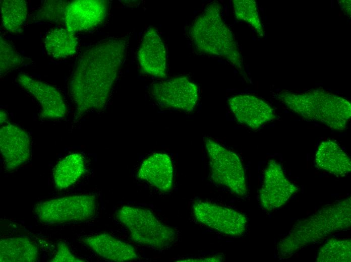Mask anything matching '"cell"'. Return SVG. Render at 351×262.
<instances>
[{
    "mask_svg": "<svg viewBox=\"0 0 351 262\" xmlns=\"http://www.w3.org/2000/svg\"><path fill=\"white\" fill-rule=\"evenodd\" d=\"M128 43L125 38L109 39L82 54L70 83L76 118L89 111L105 107L125 58Z\"/></svg>",
    "mask_w": 351,
    "mask_h": 262,
    "instance_id": "6da1fadb",
    "label": "cell"
},
{
    "mask_svg": "<svg viewBox=\"0 0 351 262\" xmlns=\"http://www.w3.org/2000/svg\"><path fill=\"white\" fill-rule=\"evenodd\" d=\"M350 198L322 208L301 220L278 243L279 257L287 258L305 245L317 242L331 233L350 226Z\"/></svg>",
    "mask_w": 351,
    "mask_h": 262,
    "instance_id": "7a4b0ae2",
    "label": "cell"
},
{
    "mask_svg": "<svg viewBox=\"0 0 351 262\" xmlns=\"http://www.w3.org/2000/svg\"><path fill=\"white\" fill-rule=\"evenodd\" d=\"M278 99L304 118L321 122L335 130L345 129L351 116L348 101L322 89L302 93L282 91Z\"/></svg>",
    "mask_w": 351,
    "mask_h": 262,
    "instance_id": "3957f363",
    "label": "cell"
},
{
    "mask_svg": "<svg viewBox=\"0 0 351 262\" xmlns=\"http://www.w3.org/2000/svg\"><path fill=\"white\" fill-rule=\"evenodd\" d=\"M221 9L217 2L208 4L193 21L189 34L199 51L223 57L241 71V54L232 32L222 19Z\"/></svg>",
    "mask_w": 351,
    "mask_h": 262,
    "instance_id": "277c9868",
    "label": "cell"
},
{
    "mask_svg": "<svg viewBox=\"0 0 351 262\" xmlns=\"http://www.w3.org/2000/svg\"><path fill=\"white\" fill-rule=\"evenodd\" d=\"M116 217L136 243L160 249L170 246L176 239L174 229L148 209L124 206L117 211Z\"/></svg>",
    "mask_w": 351,
    "mask_h": 262,
    "instance_id": "5b68a950",
    "label": "cell"
},
{
    "mask_svg": "<svg viewBox=\"0 0 351 262\" xmlns=\"http://www.w3.org/2000/svg\"><path fill=\"white\" fill-rule=\"evenodd\" d=\"M96 197L91 194H75L55 198L37 204L34 212L39 220L46 224L81 222L95 214Z\"/></svg>",
    "mask_w": 351,
    "mask_h": 262,
    "instance_id": "8992f818",
    "label": "cell"
},
{
    "mask_svg": "<svg viewBox=\"0 0 351 262\" xmlns=\"http://www.w3.org/2000/svg\"><path fill=\"white\" fill-rule=\"evenodd\" d=\"M204 140L213 180L238 195H245L247 187L239 157L210 138L206 137Z\"/></svg>",
    "mask_w": 351,
    "mask_h": 262,
    "instance_id": "52a82bcc",
    "label": "cell"
},
{
    "mask_svg": "<svg viewBox=\"0 0 351 262\" xmlns=\"http://www.w3.org/2000/svg\"><path fill=\"white\" fill-rule=\"evenodd\" d=\"M193 211L198 222L226 235L240 236L247 227L245 215L231 208L197 201L193 206Z\"/></svg>",
    "mask_w": 351,
    "mask_h": 262,
    "instance_id": "ba28073f",
    "label": "cell"
},
{
    "mask_svg": "<svg viewBox=\"0 0 351 262\" xmlns=\"http://www.w3.org/2000/svg\"><path fill=\"white\" fill-rule=\"evenodd\" d=\"M151 94L161 106L190 112L198 99L197 86L186 77H179L153 84Z\"/></svg>",
    "mask_w": 351,
    "mask_h": 262,
    "instance_id": "9c48e42d",
    "label": "cell"
},
{
    "mask_svg": "<svg viewBox=\"0 0 351 262\" xmlns=\"http://www.w3.org/2000/svg\"><path fill=\"white\" fill-rule=\"evenodd\" d=\"M298 190L296 185L285 176L279 163L269 161L264 171V180L260 191L262 207L267 211L284 205Z\"/></svg>",
    "mask_w": 351,
    "mask_h": 262,
    "instance_id": "30bf717a",
    "label": "cell"
},
{
    "mask_svg": "<svg viewBox=\"0 0 351 262\" xmlns=\"http://www.w3.org/2000/svg\"><path fill=\"white\" fill-rule=\"evenodd\" d=\"M107 3L103 0H79L69 3L64 21L73 33L87 31L101 24L106 17Z\"/></svg>",
    "mask_w": 351,
    "mask_h": 262,
    "instance_id": "8fae6325",
    "label": "cell"
},
{
    "mask_svg": "<svg viewBox=\"0 0 351 262\" xmlns=\"http://www.w3.org/2000/svg\"><path fill=\"white\" fill-rule=\"evenodd\" d=\"M17 81L39 102L41 118L54 119L65 116L67 106L62 95L55 87L24 73L18 76Z\"/></svg>",
    "mask_w": 351,
    "mask_h": 262,
    "instance_id": "7c38bea8",
    "label": "cell"
},
{
    "mask_svg": "<svg viewBox=\"0 0 351 262\" xmlns=\"http://www.w3.org/2000/svg\"><path fill=\"white\" fill-rule=\"evenodd\" d=\"M30 149V137L23 129L10 123L1 128L0 149L6 170H15L27 162Z\"/></svg>",
    "mask_w": 351,
    "mask_h": 262,
    "instance_id": "4fadbf2b",
    "label": "cell"
},
{
    "mask_svg": "<svg viewBox=\"0 0 351 262\" xmlns=\"http://www.w3.org/2000/svg\"><path fill=\"white\" fill-rule=\"evenodd\" d=\"M228 104L237 120L252 129H258L275 118L272 108L254 95L233 96L229 99Z\"/></svg>",
    "mask_w": 351,
    "mask_h": 262,
    "instance_id": "5bb4252c",
    "label": "cell"
},
{
    "mask_svg": "<svg viewBox=\"0 0 351 262\" xmlns=\"http://www.w3.org/2000/svg\"><path fill=\"white\" fill-rule=\"evenodd\" d=\"M137 57L143 73L158 78L166 77V49L155 29L150 28L145 33Z\"/></svg>",
    "mask_w": 351,
    "mask_h": 262,
    "instance_id": "9a60e30c",
    "label": "cell"
},
{
    "mask_svg": "<svg viewBox=\"0 0 351 262\" xmlns=\"http://www.w3.org/2000/svg\"><path fill=\"white\" fill-rule=\"evenodd\" d=\"M82 241L97 255L106 260L125 262L138 257L136 250L132 245L106 233L85 237Z\"/></svg>",
    "mask_w": 351,
    "mask_h": 262,
    "instance_id": "2e32d148",
    "label": "cell"
},
{
    "mask_svg": "<svg viewBox=\"0 0 351 262\" xmlns=\"http://www.w3.org/2000/svg\"><path fill=\"white\" fill-rule=\"evenodd\" d=\"M137 176L161 191H170L173 184V166L170 158L165 154H153L142 163Z\"/></svg>",
    "mask_w": 351,
    "mask_h": 262,
    "instance_id": "e0dca14e",
    "label": "cell"
},
{
    "mask_svg": "<svg viewBox=\"0 0 351 262\" xmlns=\"http://www.w3.org/2000/svg\"><path fill=\"white\" fill-rule=\"evenodd\" d=\"M317 167L335 176H344L351 170L348 155L335 142L326 140L319 145L315 155Z\"/></svg>",
    "mask_w": 351,
    "mask_h": 262,
    "instance_id": "ac0fdd59",
    "label": "cell"
},
{
    "mask_svg": "<svg viewBox=\"0 0 351 262\" xmlns=\"http://www.w3.org/2000/svg\"><path fill=\"white\" fill-rule=\"evenodd\" d=\"M38 256L37 246L27 237L4 238L0 240L1 262H33Z\"/></svg>",
    "mask_w": 351,
    "mask_h": 262,
    "instance_id": "d6986e66",
    "label": "cell"
},
{
    "mask_svg": "<svg viewBox=\"0 0 351 262\" xmlns=\"http://www.w3.org/2000/svg\"><path fill=\"white\" fill-rule=\"evenodd\" d=\"M44 45L46 53L56 58H65L75 53L78 39L75 33L63 28L51 29L46 34Z\"/></svg>",
    "mask_w": 351,
    "mask_h": 262,
    "instance_id": "ffe728a7",
    "label": "cell"
},
{
    "mask_svg": "<svg viewBox=\"0 0 351 262\" xmlns=\"http://www.w3.org/2000/svg\"><path fill=\"white\" fill-rule=\"evenodd\" d=\"M84 160L80 153H73L60 160L53 171L55 188L61 190L75 183L84 174Z\"/></svg>",
    "mask_w": 351,
    "mask_h": 262,
    "instance_id": "44dd1931",
    "label": "cell"
},
{
    "mask_svg": "<svg viewBox=\"0 0 351 262\" xmlns=\"http://www.w3.org/2000/svg\"><path fill=\"white\" fill-rule=\"evenodd\" d=\"M3 25L11 33L22 30L27 15V5L23 0L1 1Z\"/></svg>",
    "mask_w": 351,
    "mask_h": 262,
    "instance_id": "7402d4cb",
    "label": "cell"
},
{
    "mask_svg": "<svg viewBox=\"0 0 351 262\" xmlns=\"http://www.w3.org/2000/svg\"><path fill=\"white\" fill-rule=\"evenodd\" d=\"M351 242L349 239L332 238L320 249L317 262H350Z\"/></svg>",
    "mask_w": 351,
    "mask_h": 262,
    "instance_id": "603a6c76",
    "label": "cell"
},
{
    "mask_svg": "<svg viewBox=\"0 0 351 262\" xmlns=\"http://www.w3.org/2000/svg\"><path fill=\"white\" fill-rule=\"evenodd\" d=\"M232 6L236 17L249 24L258 35L263 36L264 30L259 17L256 2L253 0H233Z\"/></svg>",
    "mask_w": 351,
    "mask_h": 262,
    "instance_id": "cb8c5ba5",
    "label": "cell"
},
{
    "mask_svg": "<svg viewBox=\"0 0 351 262\" xmlns=\"http://www.w3.org/2000/svg\"><path fill=\"white\" fill-rule=\"evenodd\" d=\"M0 71L1 76L20 66L24 61L13 46L6 40L0 39Z\"/></svg>",
    "mask_w": 351,
    "mask_h": 262,
    "instance_id": "d4e9b609",
    "label": "cell"
},
{
    "mask_svg": "<svg viewBox=\"0 0 351 262\" xmlns=\"http://www.w3.org/2000/svg\"><path fill=\"white\" fill-rule=\"evenodd\" d=\"M69 3L60 1H48L37 13L38 19L57 22L64 20V13Z\"/></svg>",
    "mask_w": 351,
    "mask_h": 262,
    "instance_id": "484cf974",
    "label": "cell"
},
{
    "mask_svg": "<svg viewBox=\"0 0 351 262\" xmlns=\"http://www.w3.org/2000/svg\"><path fill=\"white\" fill-rule=\"evenodd\" d=\"M50 261L53 262L84 261V260L75 256L71 252L68 245L64 242L58 243L56 253Z\"/></svg>",
    "mask_w": 351,
    "mask_h": 262,
    "instance_id": "4316f807",
    "label": "cell"
},
{
    "mask_svg": "<svg viewBox=\"0 0 351 262\" xmlns=\"http://www.w3.org/2000/svg\"><path fill=\"white\" fill-rule=\"evenodd\" d=\"M340 7L348 15L350 14V1H341Z\"/></svg>",
    "mask_w": 351,
    "mask_h": 262,
    "instance_id": "83f0119b",
    "label": "cell"
},
{
    "mask_svg": "<svg viewBox=\"0 0 351 262\" xmlns=\"http://www.w3.org/2000/svg\"><path fill=\"white\" fill-rule=\"evenodd\" d=\"M7 114L6 112L3 110H1V124L5 121H6L7 119Z\"/></svg>",
    "mask_w": 351,
    "mask_h": 262,
    "instance_id": "f1b7e54d",
    "label": "cell"
}]
</instances>
